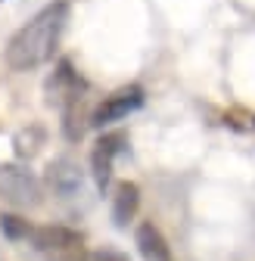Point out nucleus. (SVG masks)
<instances>
[{
	"instance_id": "1",
	"label": "nucleus",
	"mask_w": 255,
	"mask_h": 261,
	"mask_svg": "<svg viewBox=\"0 0 255 261\" xmlns=\"http://www.w3.org/2000/svg\"><path fill=\"white\" fill-rule=\"evenodd\" d=\"M69 25V4L66 0H53L44 7L35 19H28L7 44V65L16 72H31L38 65L50 62L62 44Z\"/></svg>"
},
{
	"instance_id": "2",
	"label": "nucleus",
	"mask_w": 255,
	"mask_h": 261,
	"mask_svg": "<svg viewBox=\"0 0 255 261\" xmlns=\"http://www.w3.org/2000/svg\"><path fill=\"white\" fill-rule=\"evenodd\" d=\"M41 180L38 174H31L25 165H16V162H7L0 165V199L16 205V208H35L41 205Z\"/></svg>"
},
{
	"instance_id": "3",
	"label": "nucleus",
	"mask_w": 255,
	"mask_h": 261,
	"mask_svg": "<svg viewBox=\"0 0 255 261\" xmlns=\"http://www.w3.org/2000/svg\"><path fill=\"white\" fill-rule=\"evenodd\" d=\"M84 90H87L84 78L75 72V65H72L69 59H62L56 69H53V75L47 78L44 96H47V103H50L53 109H66V106H72L75 100H81Z\"/></svg>"
},
{
	"instance_id": "4",
	"label": "nucleus",
	"mask_w": 255,
	"mask_h": 261,
	"mask_svg": "<svg viewBox=\"0 0 255 261\" xmlns=\"http://www.w3.org/2000/svg\"><path fill=\"white\" fill-rule=\"evenodd\" d=\"M143 106V90L140 87H124L112 96H106V100L100 106H93L90 112V127H109L128 115H134L137 109Z\"/></svg>"
},
{
	"instance_id": "5",
	"label": "nucleus",
	"mask_w": 255,
	"mask_h": 261,
	"mask_svg": "<svg viewBox=\"0 0 255 261\" xmlns=\"http://www.w3.org/2000/svg\"><path fill=\"white\" fill-rule=\"evenodd\" d=\"M44 184L59 196V199H66V196H75L84 187V171H81V165L75 159L59 155L44 168Z\"/></svg>"
},
{
	"instance_id": "6",
	"label": "nucleus",
	"mask_w": 255,
	"mask_h": 261,
	"mask_svg": "<svg viewBox=\"0 0 255 261\" xmlns=\"http://www.w3.org/2000/svg\"><path fill=\"white\" fill-rule=\"evenodd\" d=\"M124 146V137L121 134H103L90 149V177L97 184L100 193L109 190V180H112V159L115 152Z\"/></svg>"
},
{
	"instance_id": "7",
	"label": "nucleus",
	"mask_w": 255,
	"mask_h": 261,
	"mask_svg": "<svg viewBox=\"0 0 255 261\" xmlns=\"http://www.w3.org/2000/svg\"><path fill=\"white\" fill-rule=\"evenodd\" d=\"M140 208V190L134 180H118L115 193H112V224L115 227H128L134 221Z\"/></svg>"
},
{
	"instance_id": "8",
	"label": "nucleus",
	"mask_w": 255,
	"mask_h": 261,
	"mask_svg": "<svg viewBox=\"0 0 255 261\" xmlns=\"http://www.w3.org/2000/svg\"><path fill=\"white\" fill-rule=\"evenodd\" d=\"M28 240L35 243L38 252H56V249H66V246H78V243H84L78 230H72V227H62V224L35 227V233H31Z\"/></svg>"
},
{
	"instance_id": "9",
	"label": "nucleus",
	"mask_w": 255,
	"mask_h": 261,
	"mask_svg": "<svg viewBox=\"0 0 255 261\" xmlns=\"http://www.w3.org/2000/svg\"><path fill=\"white\" fill-rule=\"evenodd\" d=\"M137 249H140V255H143L146 261H174L168 240H165L162 230H159L156 224H149V221H143V224L137 227Z\"/></svg>"
},
{
	"instance_id": "10",
	"label": "nucleus",
	"mask_w": 255,
	"mask_h": 261,
	"mask_svg": "<svg viewBox=\"0 0 255 261\" xmlns=\"http://www.w3.org/2000/svg\"><path fill=\"white\" fill-rule=\"evenodd\" d=\"M87 124H90V115L84 112V103L81 100H75L72 106L62 109V137H66V140H81V134L87 130Z\"/></svg>"
},
{
	"instance_id": "11",
	"label": "nucleus",
	"mask_w": 255,
	"mask_h": 261,
	"mask_svg": "<svg viewBox=\"0 0 255 261\" xmlns=\"http://www.w3.org/2000/svg\"><path fill=\"white\" fill-rule=\"evenodd\" d=\"M0 233H4V240H10V243H22V240H28L35 233V227L16 212H4L0 215Z\"/></svg>"
},
{
	"instance_id": "12",
	"label": "nucleus",
	"mask_w": 255,
	"mask_h": 261,
	"mask_svg": "<svg viewBox=\"0 0 255 261\" xmlns=\"http://www.w3.org/2000/svg\"><path fill=\"white\" fill-rule=\"evenodd\" d=\"M47 143V130L38 127V124H31L25 130H19V137H16V152L22 159H31V155H38V149Z\"/></svg>"
},
{
	"instance_id": "13",
	"label": "nucleus",
	"mask_w": 255,
	"mask_h": 261,
	"mask_svg": "<svg viewBox=\"0 0 255 261\" xmlns=\"http://www.w3.org/2000/svg\"><path fill=\"white\" fill-rule=\"evenodd\" d=\"M44 255H47V261H90L84 243H78V246H66V249H56V252H44Z\"/></svg>"
},
{
	"instance_id": "14",
	"label": "nucleus",
	"mask_w": 255,
	"mask_h": 261,
	"mask_svg": "<svg viewBox=\"0 0 255 261\" xmlns=\"http://www.w3.org/2000/svg\"><path fill=\"white\" fill-rule=\"evenodd\" d=\"M93 258H97V261H128V255H124V252H112V249H100Z\"/></svg>"
},
{
	"instance_id": "15",
	"label": "nucleus",
	"mask_w": 255,
	"mask_h": 261,
	"mask_svg": "<svg viewBox=\"0 0 255 261\" xmlns=\"http://www.w3.org/2000/svg\"><path fill=\"white\" fill-rule=\"evenodd\" d=\"M252 127H255V118H252Z\"/></svg>"
}]
</instances>
